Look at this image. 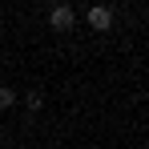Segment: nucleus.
<instances>
[{"label": "nucleus", "mask_w": 149, "mask_h": 149, "mask_svg": "<svg viewBox=\"0 0 149 149\" xmlns=\"http://www.w3.org/2000/svg\"><path fill=\"white\" fill-rule=\"evenodd\" d=\"M24 109H28V113H40V109H45V93H36V89L24 93Z\"/></svg>", "instance_id": "obj_4"}, {"label": "nucleus", "mask_w": 149, "mask_h": 149, "mask_svg": "<svg viewBox=\"0 0 149 149\" xmlns=\"http://www.w3.org/2000/svg\"><path fill=\"white\" fill-rule=\"evenodd\" d=\"M73 24H77V8L73 4H52L49 8V28L52 32H69Z\"/></svg>", "instance_id": "obj_1"}, {"label": "nucleus", "mask_w": 149, "mask_h": 149, "mask_svg": "<svg viewBox=\"0 0 149 149\" xmlns=\"http://www.w3.org/2000/svg\"><path fill=\"white\" fill-rule=\"evenodd\" d=\"M12 105H20V93L12 85H0V109H12Z\"/></svg>", "instance_id": "obj_3"}, {"label": "nucleus", "mask_w": 149, "mask_h": 149, "mask_svg": "<svg viewBox=\"0 0 149 149\" xmlns=\"http://www.w3.org/2000/svg\"><path fill=\"white\" fill-rule=\"evenodd\" d=\"M85 24L93 28V32H109V28H113V8H109V4H93V8H85Z\"/></svg>", "instance_id": "obj_2"}]
</instances>
